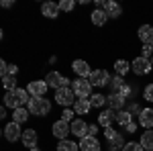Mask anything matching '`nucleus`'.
<instances>
[{"instance_id": "nucleus-1", "label": "nucleus", "mask_w": 153, "mask_h": 151, "mask_svg": "<svg viewBox=\"0 0 153 151\" xmlns=\"http://www.w3.org/2000/svg\"><path fill=\"white\" fill-rule=\"evenodd\" d=\"M31 100H29V92H27V88H16V90H10V92H6L4 96V106H8L12 110H16V108H23L25 104H29Z\"/></svg>"}, {"instance_id": "nucleus-2", "label": "nucleus", "mask_w": 153, "mask_h": 151, "mask_svg": "<svg viewBox=\"0 0 153 151\" xmlns=\"http://www.w3.org/2000/svg\"><path fill=\"white\" fill-rule=\"evenodd\" d=\"M49 110H51V102L47 98H31V102H29V112L31 115L43 116V115H47Z\"/></svg>"}, {"instance_id": "nucleus-3", "label": "nucleus", "mask_w": 153, "mask_h": 151, "mask_svg": "<svg viewBox=\"0 0 153 151\" xmlns=\"http://www.w3.org/2000/svg\"><path fill=\"white\" fill-rule=\"evenodd\" d=\"M71 90L76 92L78 98H90L92 96V84L86 78H78L76 82H71Z\"/></svg>"}, {"instance_id": "nucleus-4", "label": "nucleus", "mask_w": 153, "mask_h": 151, "mask_svg": "<svg viewBox=\"0 0 153 151\" xmlns=\"http://www.w3.org/2000/svg\"><path fill=\"white\" fill-rule=\"evenodd\" d=\"M76 92L71 90V88H61V90H55V102L61 106H65V108H70L71 104H76Z\"/></svg>"}, {"instance_id": "nucleus-5", "label": "nucleus", "mask_w": 153, "mask_h": 151, "mask_svg": "<svg viewBox=\"0 0 153 151\" xmlns=\"http://www.w3.org/2000/svg\"><path fill=\"white\" fill-rule=\"evenodd\" d=\"M131 70H133V74H137V76H143V74H149L153 70V63L147 57L139 55V57H135L131 61Z\"/></svg>"}, {"instance_id": "nucleus-6", "label": "nucleus", "mask_w": 153, "mask_h": 151, "mask_svg": "<svg viewBox=\"0 0 153 151\" xmlns=\"http://www.w3.org/2000/svg\"><path fill=\"white\" fill-rule=\"evenodd\" d=\"M49 88H55V90H61V88H70V80L65 78V76H61L59 71H51L47 74V78H45Z\"/></svg>"}, {"instance_id": "nucleus-7", "label": "nucleus", "mask_w": 153, "mask_h": 151, "mask_svg": "<svg viewBox=\"0 0 153 151\" xmlns=\"http://www.w3.org/2000/svg\"><path fill=\"white\" fill-rule=\"evenodd\" d=\"M47 82L45 80H33L29 82V86H27V92L31 94L33 98H43L45 96V92H47Z\"/></svg>"}, {"instance_id": "nucleus-8", "label": "nucleus", "mask_w": 153, "mask_h": 151, "mask_svg": "<svg viewBox=\"0 0 153 151\" xmlns=\"http://www.w3.org/2000/svg\"><path fill=\"white\" fill-rule=\"evenodd\" d=\"M23 137V131H21V125L19 123H8L6 127H4V139L8 141V143H14V141H19Z\"/></svg>"}, {"instance_id": "nucleus-9", "label": "nucleus", "mask_w": 153, "mask_h": 151, "mask_svg": "<svg viewBox=\"0 0 153 151\" xmlns=\"http://www.w3.org/2000/svg\"><path fill=\"white\" fill-rule=\"evenodd\" d=\"M51 133H53V135H55L59 141H63V139H65V137L71 133V125L59 118V121H55V123H53V131H51Z\"/></svg>"}, {"instance_id": "nucleus-10", "label": "nucleus", "mask_w": 153, "mask_h": 151, "mask_svg": "<svg viewBox=\"0 0 153 151\" xmlns=\"http://www.w3.org/2000/svg\"><path fill=\"white\" fill-rule=\"evenodd\" d=\"M70 125H71V135H76L78 139L88 137V127H90V125H86L82 118H74Z\"/></svg>"}, {"instance_id": "nucleus-11", "label": "nucleus", "mask_w": 153, "mask_h": 151, "mask_svg": "<svg viewBox=\"0 0 153 151\" xmlns=\"http://www.w3.org/2000/svg\"><path fill=\"white\" fill-rule=\"evenodd\" d=\"M92 86H106L108 82H110V76H108V71L106 70H94L92 71V76L88 78Z\"/></svg>"}, {"instance_id": "nucleus-12", "label": "nucleus", "mask_w": 153, "mask_h": 151, "mask_svg": "<svg viewBox=\"0 0 153 151\" xmlns=\"http://www.w3.org/2000/svg\"><path fill=\"white\" fill-rule=\"evenodd\" d=\"M71 70L76 71L80 78H90L92 76V70H90V65H88V61H84V59H76L74 63H71Z\"/></svg>"}, {"instance_id": "nucleus-13", "label": "nucleus", "mask_w": 153, "mask_h": 151, "mask_svg": "<svg viewBox=\"0 0 153 151\" xmlns=\"http://www.w3.org/2000/svg\"><path fill=\"white\" fill-rule=\"evenodd\" d=\"M139 125L143 129H153V108L151 106L139 110Z\"/></svg>"}, {"instance_id": "nucleus-14", "label": "nucleus", "mask_w": 153, "mask_h": 151, "mask_svg": "<svg viewBox=\"0 0 153 151\" xmlns=\"http://www.w3.org/2000/svg\"><path fill=\"white\" fill-rule=\"evenodd\" d=\"M100 141L96 139V137H84L80 139V149L82 151H100Z\"/></svg>"}, {"instance_id": "nucleus-15", "label": "nucleus", "mask_w": 153, "mask_h": 151, "mask_svg": "<svg viewBox=\"0 0 153 151\" xmlns=\"http://www.w3.org/2000/svg\"><path fill=\"white\" fill-rule=\"evenodd\" d=\"M137 35H139V39H141L143 45L153 43V25H141L139 31H137Z\"/></svg>"}, {"instance_id": "nucleus-16", "label": "nucleus", "mask_w": 153, "mask_h": 151, "mask_svg": "<svg viewBox=\"0 0 153 151\" xmlns=\"http://www.w3.org/2000/svg\"><path fill=\"white\" fill-rule=\"evenodd\" d=\"M104 12L110 19H118L123 14V6L118 2H114V0H108V2H104Z\"/></svg>"}, {"instance_id": "nucleus-17", "label": "nucleus", "mask_w": 153, "mask_h": 151, "mask_svg": "<svg viewBox=\"0 0 153 151\" xmlns=\"http://www.w3.org/2000/svg\"><path fill=\"white\" fill-rule=\"evenodd\" d=\"M21 141H23L25 147L33 149V147L37 145V131H35V129H27V131H23V137H21Z\"/></svg>"}, {"instance_id": "nucleus-18", "label": "nucleus", "mask_w": 153, "mask_h": 151, "mask_svg": "<svg viewBox=\"0 0 153 151\" xmlns=\"http://www.w3.org/2000/svg\"><path fill=\"white\" fill-rule=\"evenodd\" d=\"M114 116H117V112H112V110H102L100 115H98V125L100 127H112V123H114Z\"/></svg>"}, {"instance_id": "nucleus-19", "label": "nucleus", "mask_w": 153, "mask_h": 151, "mask_svg": "<svg viewBox=\"0 0 153 151\" xmlns=\"http://www.w3.org/2000/svg\"><path fill=\"white\" fill-rule=\"evenodd\" d=\"M41 14L47 16V19H55L59 14V4L57 2H45V4L41 6Z\"/></svg>"}, {"instance_id": "nucleus-20", "label": "nucleus", "mask_w": 153, "mask_h": 151, "mask_svg": "<svg viewBox=\"0 0 153 151\" xmlns=\"http://www.w3.org/2000/svg\"><path fill=\"white\" fill-rule=\"evenodd\" d=\"M90 108H92L90 98H78V100H76V104H74L76 115H88V112H90Z\"/></svg>"}, {"instance_id": "nucleus-21", "label": "nucleus", "mask_w": 153, "mask_h": 151, "mask_svg": "<svg viewBox=\"0 0 153 151\" xmlns=\"http://www.w3.org/2000/svg\"><path fill=\"white\" fill-rule=\"evenodd\" d=\"M106 102L110 104V110H114V108H118V110H120V108L125 106V96H123L120 92H112L108 98H106Z\"/></svg>"}, {"instance_id": "nucleus-22", "label": "nucleus", "mask_w": 153, "mask_h": 151, "mask_svg": "<svg viewBox=\"0 0 153 151\" xmlns=\"http://www.w3.org/2000/svg\"><path fill=\"white\" fill-rule=\"evenodd\" d=\"M143 145V149L145 151H153V129H145L141 135V141H139Z\"/></svg>"}, {"instance_id": "nucleus-23", "label": "nucleus", "mask_w": 153, "mask_h": 151, "mask_svg": "<svg viewBox=\"0 0 153 151\" xmlns=\"http://www.w3.org/2000/svg\"><path fill=\"white\" fill-rule=\"evenodd\" d=\"M90 16H92V23H94L96 27H102V25L108 21V14L104 12V8H96V10L92 12Z\"/></svg>"}, {"instance_id": "nucleus-24", "label": "nucleus", "mask_w": 153, "mask_h": 151, "mask_svg": "<svg viewBox=\"0 0 153 151\" xmlns=\"http://www.w3.org/2000/svg\"><path fill=\"white\" fill-rule=\"evenodd\" d=\"M12 121L14 123H19V125H23L29 121V108H16V110H12Z\"/></svg>"}, {"instance_id": "nucleus-25", "label": "nucleus", "mask_w": 153, "mask_h": 151, "mask_svg": "<svg viewBox=\"0 0 153 151\" xmlns=\"http://www.w3.org/2000/svg\"><path fill=\"white\" fill-rule=\"evenodd\" d=\"M131 116H133V115H131L129 110H118L117 116H114V121H117L120 127H127L129 123H133V121H131Z\"/></svg>"}, {"instance_id": "nucleus-26", "label": "nucleus", "mask_w": 153, "mask_h": 151, "mask_svg": "<svg viewBox=\"0 0 153 151\" xmlns=\"http://www.w3.org/2000/svg\"><path fill=\"white\" fill-rule=\"evenodd\" d=\"M78 149H80V145L76 141H70V139L59 141V145H57V151H78Z\"/></svg>"}, {"instance_id": "nucleus-27", "label": "nucleus", "mask_w": 153, "mask_h": 151, "mask_svg": "<svg viewBox=\"0 0 153 151\" xmlns=\"http://www.w3.org/2000/svg\"><path fill=\"white\" fill-rule=\"evenodd\" d=\"M114 70H117V76H125V74L131 70V63L125 61V59H117V61H114Z\"/></svg>"}, {"instance_id": "nucleus-28", "label": "nucleus", "mask_w": 153, "mask_h": 151, "mask_svg": "<svg viewBox=\"0 0 153 151\" xmlns=\"http://www.w3.org/2000/svg\"><path fill=\"white\" fill-rule=\"evenodd\" d=\"M108 143H110V151H123V147L127 145L120 133H118V135H117V137H114L112 141H108Z\"/></svg>"}, {"instance_id": "nucleus-29", "label": "nucleus", "mask_w": 153, "mask_h": 151, "mask_svg": "<svg viewBox=\"0 0 153 151\" xmlns=\"http://www.w3.org/2000/svg\"><path fill=\"white\" fill-rule=\"evenodd\" d=\"M2 86L6 88V92L16 90V76H6V78H2Z\"/></svg>"}, {"instance_id": "nucleus-30", "label": "nucleus", "mask_w": 153, "mask_h": 151, "mask_svg": "<svg viewBox=\"0 0 153 151\" xmlns=\"http://www.w3.org/2000/svg\"><path fill=\"white\" fill-rule=\"evenodd\" d=\"M90 102H92V106L100 108V106L106 104V96H102V94H94V96H90Z\"/></svg>"}, {"instance_id": "nucleus-31", "label": "nucleus", "mask_w": 153, "mask_h": 151, "mask_svg": "<svg viewBox=\"0 0 153 151\" xmlns=\"http://www.w3.org/2000/svg\"><path fill=\"white\" fill-rule=\"evenodd\" d=\"M110 86H112V90H114V92H120V90L125 88L123 76H117V78H112V80H110Z\"/></svg>"}, {"instance_id": "nucleus-32", "label": "nucleus", "mask_w": 153, "mask_h": 151, "mask_svg": "<svg viewBox=\"0 0 153 151\" xmlns=\"http://www.w3.org/2000/svg\"><path fill=\"white\" fill-rule=\"evenodd\" d=\"M123 151H145V149H143V145L139 141H129V143L123 147Z\"/></svg>"}, {"instance_id": "nucleus-33", "label": "nucleus", "mask_w": 153, "mask_h": 151, "mask_svg": "<svg viewBox=\"0 0 153 151\" xmlns=\"http://www.w3.org/2000/svg\"><path fill=\"white\" fill-rule=\"evenodd\" d=\"M57 4H59V10H63V12L74 10V6H76L74 0H61V2H57Z\"/></svg>"}, {"instance_id": "nucleus-34", "label": "nucleus", "mask_w": 153, "mask_h": 151, "mask_svg": "<svg viewBox=\"0 0 153 151\" xmlns=\"http://www.w3.org/2000/svg\"><path fill=\"white\" fill-rule=\"evenodd\" d=\"M143 98H145L147 102H153V84H147V86L143 88Z\"/></svg>"}, {"instance_id": "nucleus-35", "label": "nucleus", "mask_w": 153, "mask_h": 151, "mask_svg": "<svg viewBox=\"0 0 153 151\" xmlns=\"http://www.w3.org/2000/svg\"><path fill=\"white\" fill-rule=\"evenodd\" d=\"M74 115H76V110H71V108H65V110L61 112V121H65V123H71V121H74Z\"/></svg>"}, {"instance_id": "nucleus-36", "label": "nucleus", "mask_w": 153, "mask_h": 151, "mask_svg": "<svg viewBox=\"0 0 153 151\" xmlns=\"http://www.w3.org/2000/svg\"><path fill=\"white\" fill-rule=\"evenodd\" d=\"M143 57H147L149 61H151V57H153V47H151V43H147V45H143V53H141Z\"/></svg>"}, {"instance_id": "nucleus-37", "label": "nucleus", "mask_w": 153, "mask_h": 151, "mask_svg": "<svg viewBox=\"0 0 153 151\" xmlns=\"http://www.w3.org/2000/svg\"><path fill=\"white\" fill-rule=\"evenodd\" d=\"M104 135H106V139H108V141H112V139L118 135V133H117L112 127H108V129H104Z\"/></svg>"}, {"instance_id": "nucleus-38", "label": "nucleus", "mask_w": 153, "mask_h": 151, "mask_svg": "<svg viewBox=\"0 0 153 151\" xmlns=\"http://www.w3.org/2000/svg\"><path fill=\"white\" fill-rule=\"evenodd\" d=\"M0 76H2V78H6V76H8V63H6L4 59L0 61Z\"/></svg>"}, {"instance_id": "nucleus-39", "label": "nucleus", "mask_w": 153, "mask_h": 151, "mask_svg": "<svg viewBox=\"0 0 153 151\" xmlns=\"http://www.w3.org/2000/svg\"><path fill=\"white\" fill-rule=\"evenodd\" d=\"M96 133H98V125H90L88 127V137H96Z\"/></svg>"}, {"instance_id": "nucleus-40", "label": "nucleus", "mask_w": 153, "mask_h": 151, "mask_svg": "<svg viewBox=\"0 0 153 151\" xmlns=\"http://www.w3.org/2000/svg\"><path fill=\"white\" fill-rule=\"evenodd\" d=\"M16 74H19V68H16L14 63H12V65H8V76H16Z\"/></svg>"}, {"instance_id": "nucleus-41", "label": "nucleus", "mask_w": 153, "mask_h": 151, "mask_svg": "<svg viewBox=\"0 0 153 151\" xmlns=\"http://www.w3.org/2000/svg\"><path fill=\"white\" fill-rule=\"evenodd\" d=\"M125 129H127V133H135V131H137V123H129Z\"/></svg>"}, {"instance_id": "nucleus-42", "label": "nucleus", "mask_w": 153, "mask_h": 151, "mask_svg": "<svg viewBox=\"0 0 153 151\" xmlns=\"http://www.w3.org/2000/svg\"><path fill=\"white\" fill-rule=\"evenodd\" d=\"M2 6H4V8H10V6H12V0H2Z\"/></svg>"}, {"instance_id": "nucleus-43", "label": "nucleus", "mask_w": 153, "mask_h": 151, "mask_svg": "<svg viewBox=\"0 0 153 151\" xmlns=\"http://www.w3.org/2000/svg\"><path fill=\"white\" fill-rule=\"evenodd\" d=\"M6 116V106H2V110H0V118H4Z\"/></svg>"}, {"instance_id": "nucleus-44", "label": "nucleus", "mask_w": 153, "mask_h": 151, "mask_svg": "<svg viewBox=\"0 0 153 151\" xmlns=\"http://www.w3.org/2000/svg\"><path fill=\"white\" fill-rule=\"evenodd\" d=\"M151 47H153V43H151Z\"/></svg>"}]
</instances>
